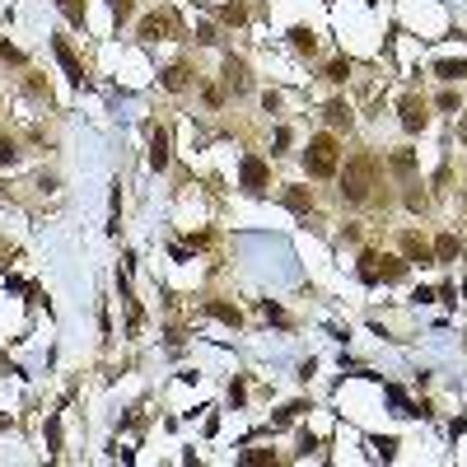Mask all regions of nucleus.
I'll list each match as a JSON object with an SVG mask.
<instances>
[{
    "mask_svg": "<svg viewBox=\"0 0 467 467\" xmlns=\"http://www.w3.org/2000/svg\"><path fill=\"white\" fill-rule=\"evenodd\" d=\"M392 169H397V173H411V169H416V159H411V150H397V155H392Z\"/></svg>",
    "mask_w": 467,
    "mask_h": 467,
    "instance_id": "obj_27",
    "label": "nucleus"
},
{
    "mask_svg": "<svg viewBox=\"0 0 467 467\" xmlns=\"http://www.w3.org/2000/svg\"><path fill=\"white\" fill-rule=\"evenodd\" d=\"M108 5H112V19H117V24H126V19H131V10H136L131 0H108Z\"/></svg>",
    "mask_w": 467,
    "mask_h": 467,
    "instance_id": "obj_25",
    "label": "nucleus"
},
{
    "mask_svg": "<svg viewBox=\"0 0 467 467\" xmlns=\"http://www.w3.org/2000/svg\"><path fill=\"white\" fill-rule=\"evenodd\" d=\"M374 169H378V159L374 155H360L351 169H346V201H365L369 197V187H374Z\"/></svg>",
    "mask_w": 467,
    "mask_h": 467,
    "instance_id": "obj_2",
    "label": "nucleus"
},
{
    "mask_svg": "<svg viewBox=\"0 0 467 467\" xmlns=\"http://www.w3.org/2000/svg\"><path fill=\"white\" fill-rule=\"evenodd\" d=\"M337 159H342L337 136L318 131V136L309 140V150H304V169H309V178H332V173H337Z\"/></svg>",
    "mask_w": 467,
    "mask_h": 467,
    "instance_id": "obj_1",
    "label": "nucleus"
},
{
    "mask_svg": "<svg viewBox=\"0 0 467 467\" xmlns=\"http://www.w3.org/2000/svg\"><path fill=\"white\" fill-rule=\"evenodd\" d=\"M383 392H388V402L397 406V416H430V411H425V406H416V402H406V392L397 388V383H388V388H383Z\"/></svg>",
    "mask_w": 467,
    "mask_h": 467,
    "instance_id": "obj_10",
    "label": "nucleus"
},
{
    "mask_svg": "<svg viewBox=\"0 0 467 467\" xmlns=\"http://www.w3.org/2000/svg\"><path fill=\"white\" fill-rule=\"evenodd\" d=\"M458 252H463V243H458L453 234H444V238H439V243H435V262H453Z\"/></svg>",
    "mask_w": 467,
    "mask_h": 467,
    "instance_id": "obj_14",
    "label": "nucleus"
},
{
    "mask_svg": "<svg viewBox=\"0 0 467 467\" xmlns=\"http://www.w3.org/2000/svg\"><path fill=\"white\" fill-rule=\"evenodd\" d=\"M224 84H229L234 93L248 89V66H243V56H224Z\"/></svg>",
    "mask_w": 467,
    "mask_h": 467,
    "instance_id": "obj_7",
    "label": "nucleus"
},
{
    "mask_svg": "<svg viewBox=\"0 0 467 467\" xmlns=\"http://www.w3.org/2000/svg\"><path fill=\"white\" fill-rule=\"evenodd\" d=\"M206 313H210V318H220L224 327H243V313L234 309V304H220V299H210V304H206Z\"/></svg>",
    "mask_w": 467,
    "mask_h": 467,
    "instance_id": "obj_11",
    "label": "nucleus"
},
{
    "mask_svg": "<svg viewBox=\"0 0 467 467\" xmlns=\"http://www.w3.org/2000/svg\"><path fill=\"white\" fill-rule=\"evenodd\" d=\"M435 75L453 84V79H463V75H467V61H435Z\"/></svg>",
    "mask_w": 467,
    "mask_h": 467,
    "instance_id": "obj_16",
    "label": "nucleus"
},
{
    "mask_svg": "<svg viewBox=\"0 0 467 467\" xmlns=\"http://www.w3.org/2000/svg\"><path fill=\"white\" fill-rule=\"evenodd\" d=\"M406 276V262L402 257H378V252H365L360 257V280L374 285V280H402Z\"/></svg>",
    "mask_w": 467,
    "mask_h": 467,
    "instance_id": "obj_3",
    "label": "nucleus"
},
{
    "mask_svg": "<svg viewBox=\"0 0 467 467\" xmlns=\"http://www.w3.org/2000/svg\"><path fill=\"white\" fill-rule=\"evenodd\" d=\"M285 206L304 215V210H309V206H313V197H309V192H304V187H290V192H285Z\"/></svg>",
    "mask_w": 467,
    "mask_h": 467,
    "instance_id": "obj_17",
    "label": "nucleus"
},
{
    "mask_svg": "<svg viewBox=\"0 0 467 467\" xmlns=\"http://www.w3.org/2000/svg\"><path fill=\"white\" fill-rule=\"evenodd\" d=\"M458 140L467 145V112H463V122H458Z\"/></svg>",
    "mask_w": 467,
    "mask_h": 467,
    "instance_id": "obj_32",
    "label": "nucleus"
},
{
    "mask_svg": "<svg viewBox=\"0 0 467 467\" xmlns=\"http://www.w3.org/2000/svg\"><path fill=\"white\" fill-rule=\"evenodd\" d=\"M0 56H5V61H15V66L24 61V56H19V52H15V47H10V43H0Z\"/></svg>",
    "mask_w": 467,
    "mask_h": 467,
    "instance_id": "obj_31",
    "label": "nucleus"
},
{
    "mask_svg": "<svg viewBox=\"0 0 467 467\" xmlns=\"http://www.w3.org/2000/svg\"><path fill=\"white\" fill-rule=\"evenodd\" d=\"M374 453H378V458H383V463H392V458H397V439L378 435V439H374Z\"/></svg>",
    "mask_w": 467,
    "mask_h": 467,
    "instance_id": "obj_20",
    "label": "nucleus"
},
{
    "mask_svg": "<svg viewBox=\"0 0 467 467\" xmlns=\"http://www.w3.org/2000/svg\"><path fill=\"white\" fill-rule=\"evenodd\" d=\"M220 19H224V24H243V5H224V10H220Z\"/></svg>",
    "mask_w": 467,
    "mask_h": 467,
    "instance_id": "obj_28",
    "label": "nucleus"
},
{
    "mask_svg": "<svg viewBox=\"0 0 467 467\" xmlns=\"http://www.w3.org/2000/svg\"><path fill=\"white\" fill-rule=\"evenodd\" d=\"M238 178H243V192H252V197H262V192H266V164H262L257 155H248V159H243Z\"/></svg>",
    "mask_w": 467,
    "mask_h": 467,
    "instance_id": "obj_5",
    "label": "nucleus"
},
{
    "mask_svg": "<svg viewBox=\"0 0 467 467\" xmlns=\"http://www.w3.org/2000/svg\"><path fill=\"white\" fill-rule=\"evenodd\" d=\"M327 79H332V84H346V79H351V61H346V56H337V61L327 66Z\"/></svg>",
    "mask_w": 467,
    "mask_h": 467,
    "instance_id": "obj_19",
    "label": "nucleus"
},
{
    "mask_svg": "<svg viewBox=\"0 0 467 467\" xmlns=\"http://www.w3.org/2000/svg\"><path fill=\"white\" fill-rule=\"evenodd\" d=\"M164 89H187V66H169V70H164Z\"/></svg>",
    "mask_w": 467,
    "mask_h": 467,
    "instance_id": "obj_18",
    "label": "nucleus"
},
{
    "mask_svg": "<svg viewBox=\"0 0 467 467\" xmlns=\"http://www.w3.org/2000/svg\"><path fill=\"white\" fill-rule=\"evenodd\" d=\"M290 43H295V52L313 56V47H318V38H313V29H290Z\"/></svg>",
    "mask_w": 467,
    "mask_h": 467,
    "instance_id": "obj_15",
    "label": "nucleus"
},
{
    "mask_svg": "<svg viewBox=\"0 0 467 467\" xmlns=\"http://www.w3.org/2000/svg\"><path fill=\"white\" fill-rule=\"evenodd\" d=\"M262 313H266V318H271V323H280V327H290V313L280 309V304H271V299H266V304H262Z\"/></svg>",
    "mask_w": 467,
    "mask_h": 467,
    "instance_id": "obj_23",
    "label": "nucleus"
},
{
    "mask_svg": "<svg viewBox=\"0 0 467 467\" xmlns=\"http://www.w3.org/2000/svg\"><path fill=\"white\" fill-rule=\"evenodd\" d=\"M327 122H332V126H337V131H342V126H351V108H346V103H342V98H332V103H327Z\"/></svg>",
    "mask_w": 467,
    "mask_h": 467,
    "instance_id": "obj_13",
    "label": "nucleus"
},
{
    "mask_svg": "<svg viewBox=\"0 0 467 467\" xmlns=\"http://www.w3.org/2000/svg\"><path fill=\"white\" fill-rule=\"evenodd\" d=\"M169 29H173V19H169V15H150V19H140V38H145V43H159V38H164Z\"/></svg>",
    "mask_w": 467,
    "mask_h": 467,
    "instance_id": "obj_9",
    "label": "nucleus"
},
{
    "mask_svg": "<svg viewBox=\"0 0 467 467\" xmlns=\"http://www.w3.org/2000/svg\"><path fill=\"white\" fill-rule=\"evenodd\" d=\"M61 10H66L70 24H84V5H79V0H61Z\"/></svg>",
    "mask_w": 467,
    "mask_h": 467,
    "instance_id": "obj_26",
    "label": "nucleus"
},
{
    "mask_svg": "<svg viewBox=\"0 0 467 467\" xmlns=\"http://www.w3.org/2000/svg\"><path fill=\"white\" fill-rule=\"evenodd\" d=\"M47 449H52V453L61 449V420H56V416H47Z\"/></svg>",
    "mask_w": 467,
    "mask_h": 467,
    "instance_id": "obj_21",
    "label": "nucleus"
},
{
    "mask_svg": "<svg viewBox=\"0 0 467 467\" xmlns=\"http://www.w3.org/2000/svg\"><path fill=\"white\" fill-rule=\"evenodd\" d=\"M15 159H19L15 140H10V136H0V169H10V164H15Z\"/></svg>",
    "mask_w": 467,
    "mask_h": 467,
    "instance_id": "obj_22",
    "label": "nucleus"
},
{
    "mask_svg": "<svg viewBox=\"0 0 467 467\" xmlns=\"http://www.w3.org/2000/svg\"><path fill=\"white\" fill-rule=\"evenodd\" d=\"M271 458H276V453H266V449H248L243 453V463H271Z\"/></svg>",
    "mask_w": 467,
    "mask_h": 467,
    "instance_id": "obj_29",
    "label": "nucleus"
},
{
    "mask_svg": "<svg viewBox=\"0 0 467 467\" xmlns=\"http://www.w3.org/2000/svg\"><path fill=\"white\" fill-rule=\"evenodd\" d=\"M402 252L411 257V262H420V266L435 262V248H430V243H420V234H406V238H402Z\"/></svg>",
    "mask_w": 467,
    "mask_h": 467,
    "instance_id": "obj_8",
    "label": "nucleus"
},
{
    "mask_svg": "<svg viewBox=\"0 0 467 467\" xmlns=\"http://www.w3.org/2000/svg\"><path fill=\"white\" fill-rule=\"evenodd\" d=\"M299 411H313V406H309V402H290V406H285V411L276 416V425H290V420H295Z\"/></svg>",
    "mask_w": 467,
    "mask_h": 467,
    "instance_id": "obj_24",
    "label": "nucleus"
},
{
    "mask_svg": "<svg viewBox=\"0 0 467 467\" xmlns=\"http://www.w3.org/2000/svg\"><path fill=\"white\" fill-rule=\"evenodd\" d=\"M285 150H290V131L280 126V131H276V150H271V155H285Z\"/></svg>",
    "mask_w": 467,
    "mask_h": 467,
    "instance_id": "obj_30",
    "label": "nucleus"
},
{
    "mask_svg": "<svg viewBox=\"0 0 467 467\" xmlns=\"http://www.w3.org/2000/svg\"><path fill=\"white\" fill-rule=\"evenodd\" d=\"M150 164H155V169H169V131H155V136H150Z\"/></svg>",
    "mask_w": 467,
    "mask_h": 467,
    "instance_id": "obj_12",
    "label": "nucleus"
},
{
    "mask_svg": "<svg viewBox=\"0 0 467 467\" xmlns=\"http://www.w3.org/2000/svg\"><path fill=\"white\" fill-rule=\"evenodd\" d=\"M52 52H56V61H61L66 79H70V84H84V66L75 61V52H70V43H66V38H52Z\"/></svg>",
    "mask_w": 467,
    "mask_h": 467,
    "instance_id": "obj_6",
    "label": "nucleus"
},
{
    "mask_svg": "<svg viewBox=\"0 0 467 467\" xmlns=\"http://www.w3.org/2000/svg\"><path fill=\"white\" fill-rule=\"evenodd\" d=\"M402 126L411 131V136L430 126V108H425V98H416V93H406V98H402Z\"/></svg>",
    "mask_w": 467,
    "mask_h": 467,
    "instance_id": "obj_4",
    "label": "nucleus"
}]
</instances>
